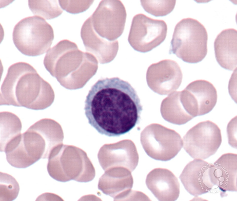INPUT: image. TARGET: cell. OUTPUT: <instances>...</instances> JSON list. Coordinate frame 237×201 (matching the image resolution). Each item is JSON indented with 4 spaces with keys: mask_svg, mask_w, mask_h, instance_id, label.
I'll return each instance as SVG.
<instances>
[{
    "mask_svg": "<svg viewBox=\"0 0 237 201\" xmlns=\"http://www.w3.org/2000/svg\"><path fill=\"white\" fill-rule=\"evenodd\" d=\"M80 50L76 44L68 40H62L47 52L43 64L51 75L57 79L62 73H68L67 81L71 83V89L83 87L93 76L89 74V61L95 58Z\"/></svg>",
    "mask_w": 237,
    "mask_h": 201,
    "instance_id": "3",
    "label": "cell"
},
{
    "mask_svg": "<svg viewBox=\"0 0 237 201\" xmlns=\"http://www.w3.org/2000/svg\"><path fill=\"white\" fill-rule=\"evenodd\" d=\"M212 164L203 160L195 159L185 166L179 178L185 189L191 195L197 197L211 190L204 184L203 175Z\"/></svg>",
    "mask_w": 237,
    "mask_h": 201,
    "instance_id": "18",
    "label": "cell"
},
{
    "mask_svg": "<svg viewBox=\"0 0 237 201\" xmlns=\"http://www.w3.org/2000/svg\"><path fill=\"white\" fill-rule=\"evenodd\" d=\"M192 94L198 107V116L203 115L210 112L216 104L217 100V90L210 82L203 80L194 81L185 88Z\"/></svg>",
    "mask_w": 237,
    "mask_h": 201,
    "instance_id": "21",
    "label": "cell"
},
{
    "mask_svg": "<svg viewBox=\"0 0 237 201\" xmlns=\"http://www.w3.org/2000/svg\"><path fill=\"white\" fill-rule=\"evenodd\" d=\"M145 194L131 189L126 190L114 198V201L150 200Z\"/></svg>",
    "mask_w": 237,
    "mask_h": 201,
    "instance_id": "26",
    "label": "cell"
},
{
    "mask_svg": "<svg viewBox=\"0 0 237 201\" xmlns=\"http://www.w3.org/2000/svg\"><path fill=\"white\" fill-rule=\"evenodd\" d=\"M183 146L193 158L205 159L214 154L221 145L220 129L209 120L199 122L190 129L183 138Z\"/></svg>",
    "mask_w": 237,
    "mask_h": 201,
    "instance_id": "8",
    "label": "cell"
},
{
    "mask_svg": "<svg viewBox=\"0 0 237 201\" xmlns=\"http://www.w3.org/2000/svg\"><path fill=\"white\" fill-rule=\"evenodd\" d=\"M167 31V25L163 20L138 14L133 18L128 42L135 50L141 52H148L164 40Z\"/></svg>",
    "mask_w": 237,
    "mask_h": 201,
    "instance_id": "9",
    "label": "cell"
},
{
    "mask_svg": "<svg viewBox=\"0 0 237 201\" xmlns=\"http://www.w3.org/2000/svg\"><path fill=\"white\" fill-rule=\"evenodd\" d=\"M80 199L83 200H86L90 199L96 200H101L99 198L94 195H88L84 196L81 198Z\"/></svg>",
    "mask_w": 237,
    "mask_h": 201,
    "instance_id": "30",
    "label": "cell"
},
{
    "mask_svg": "<svg viewBox=\"0 0 237 201\" xmlns=\"http://www.w3.org/2000/svg\"><path fill=\"white\" fill-rule=\"evenodd\" d=\"M216 168L212 164L205 170L203 175V181L204 184L211 190L217 188L219 185V181L214 174Z\"/></svg>",
    "mask_w": 237,
    "mask_h": 201,
    "instance_id": "27",
    "label": "cell"
},
{
    "mask_svg": "<svg viewBox=\"0 0 237 201\" xmlns=\"http://www.w3.org/2000/svg\"><path fill=\"white\" fill-rule=\"evenodd\" d=\"M15 178L6 173L0 172V201H11L17 197L20 191Z\"/></svg>",
    "mask_w": 237,
    "mask_h": 201,
    "instance_id": "23",
    "label": "cell"
},
{
    "mask_svg": "<svg viewBox=\"0 0 237 201\" xmlns=\"http://www.w3.org/2000/svg\"><path fill=\"white\" fill-rule=\"evenodd\" d=\"M182 74L177 63L164 59L148 67L146 75L147 84L155 92L161 95H169L177 90L182 82Z\"/></svg>",
    "mask_w": 237,
    "mask_h": 201,
    "instance_id": "11",
    "label": "cell"
},
{
    "mask_svg": "<svg viewBox=\"0 0 237 201\" xmlns=\"http://www.w3.org/2000/svg\"><path fill=\"white\" fill-rule=\"evenodd\" d=\"M84 109L88 123L98 133L116 137L138 123L142 106L131 84L114 77L100 79L92 86Z\"/></svg>",
    "mask_w": 237,
    "mask_h": 201,
    "instance_id": "1",
    "label": "cell"
},
{
    "mask_svg": "<svg viewBox=\"0 0 237 201\" xmlns=\"http://www.w3.org/2000/svg\"><path fill=\"white\" fill-rule=\"evenodd\" d=\"M237 116L232 118L228 123L227 127V133L229 144L232 147L237 148Z\"/></svg>",
    "mask_w": 237,
    "mask_h": 201,
    "instance_id": "28",
    "label": "cell"
},
{
    "mask_svg": "<svg viewBox=\"0 0 237 201\" xmlns=\"http://www.w3.org/2000/svg\"><path fill=\"white\" fill-rule=\"evenodd\" d=\"M160 111L166 121L180 125L198 116V110L191 98L182 90L174 91L164 99L161 104Z\"/></svg>",
    "mask_w": 237,
    "mask_h": 201,
    "instance_id": "13",
    "label": "cell"
},
{
    "mask_svg": "<svg viewBox=\"0 0 237 201\" xmlns=\"http://www.w3.org/2000/svg\"><path fill=\"white\" fill-rule=\"evenodd\" d=\"M94 0H59L61 7L68 12L77 14L87 10L92 5Z\"/></svg>",
    "mask_w": 237,
    "mask_h": 201,
    "instance_id": "25",
    "label": "cell"
},
{
    "mask_svg": "<svg viewBox=\"0 0 237 201\" xmlns=\"http://www.w3.org/2000/svg\"><path fill=\"white\" fill-rule=\"evenodd\" d=\"M216 60L222 68L233 70L237 65V31L233 28L222 31L214 42Z\"/></svg>",
    "mask_w": 237,
    "mask_h": 201,
    "instance_id": "16",
    "label": "cell"
},
{
    "mask_svg": "<svg viewBox=\"0 0 237 201\" xmlns=\"http://www.w3.org/2000/svg\"><path fill=\"white\" fill-rule=\"evenodd\" d=\"M176 0H140L141 4L148 13L156 17H162L174 9Z\"/></svg>",
    "mask_w": 237,
    "mask_h": 201,
    "instance_id": "24",
    "label": "cell"
},
{
    "mask_svg": "<svg viewBox=\"0 0 237 201\" xmlns=\"http://www.w3.org/2000/svg\"><path fill=\"white\" fill-rule=\"evenodd\" d=\"M208 38L206 29L200 22L191 18H183L175 26L169 53L186 62L198 63L207 54Z\"/></svg>",
    "mask_w": 237,
    "mask_h": 201,
    "instance_id": "4",
    "label": "cell"
},
{
    "mask_svg": "<svg viewBox=\"0 0 237 201\" xmlns=\"http://www.w3.org/2000/svg\"><path fill=\"white\" fill-rule=\"evenodd\" d=\"M22 123L19 117L8 111L0 113V150L5 153L14 149L20 142Z\"/></svg>",
    "mask_w": 237,
    "mask_h": 201,
    "instance_id": "19",
    "label": "cell"
},
{
    "mask_svg": "<svg viewBox=\"0 0 237 201\" xmlns=\"http://www.w3.org/2000/svg\"><path fill=\"white\" fill-rule=\"evenodd\" d=\"M28 4L30 9L34 15L44 19L54 18L63 12L58 0H28Z\"/></svg>",
    "mask_w": 237,
    "mask_h": 201,
    "instance_id": "22",
    "label": "cell"
},
{
    "mask_svg": "<svg viewBox=\"0 0 237 201\" xmlns=\"http://www.w3.org/2000/svg\"><path fill=\"white\" fill-rule=\"evenodd\" d=\"M140 140L148 155L155 160L162 161L174 158L183 146V141L178 133L156 123L145 128L141 133Z\"/></svg>",
    "mask_w": 237,
    "mask_h": 201,
    "instance_id": "7",
    "label": "cell"
},
{
    "mask_svg": "<svg viewBox=\"0 0 237 201\" xmlns=\"http://www.w3.org/2000/svg\"><path fill=\"white\" fill-rule=\"evenodd\" d=\"M54 38L51 25L45 19L35 16L21 19L15 25L13 40L17 49L28 56H36L47 52Z\"/></svg>",
    "mask_w": 237,
    "mask_h": 201,
    "instance_id": "6",
    "label": "cell"
},
{
    "mask_svg": "<svg viewBox=\"0 0 237 201\" xmlns=\"http://www.w3.org/2000/svg\"><path fill=\"white\" fill-rule=\"evenodd\" d=\"M48 159L49 174L58 181L86 183L95 177V168L87 153L77 147L63 145L59 152Z\"/></svg>",
    "mask_w": 237,
    "mask_h": 201,
    "instance_id": "5",
    "label": "cell"
},
{
    "mask_svg": "<svg viewBox=\"0 0 237 201\" xmlns=\"http://www.w3.org/2000/svg\"><path fill=\"white\" fill-rule=\"evenodd\" d=\"M214 174L219 182L222 193L237 191V154L228 153L222 155L213 164Z\"/></svg>",
    "mask_w": 237,
    "mask_h": 201,
    "instance_id": "20",
    "label": "cell"
},
{
    "mask_svg": "<svg viewBox=\"0 0 237 201\" xmlns=\"http://www.w3.org/2000/svg\"><path fill=\"white\" fill-rule=\"evenodd\" d=\"M131 172L122 167L109 168L105 171L99 178L98 188L105 194L114 198L132 187L133 180Z\"/></svg>",
    "mask_w": 237,
    "mask_h": 201,
    "instance_id": "17",
    "label": "cell"
},
{
    "mask_svg": "<svg viewBox=\"0 0 237 201\" xmlns=\"http://www.w3.org/2000/svg\"><path fill=\"white\" fill-rule=\"evenodd\" d=\"M80 36L87 52L97 57L101 63L113 59L118 52V41H109L100 36L93 27L90 16L83 23Z\"/></svg>",
    "mask_w": 237,
    "mask_h": 201,
    "instance_id": "15",
    "label": "cell"
},
{
    "mask_svg": "<svg viewBox=\"0 0 237 201\" xmlns=\"http://www.w3.org/2000/svg\"><path fill=\"white\" fill-rule=\"evenodd\" d=\"M90 16L94 29L102 38L114 41L122 34L127 14L121 1L101 0Z\"/></svg>",
    "mask_w": 237,
    "mask_h": 201,
    "instance_id": "10",
    "label": "cell"
},
{
    "mask_svg": "<svg viewBox=\"0 0 237 201\" xmlns=\"http://www.w3.org/2000/svg\"><path fill=\"white\" fill-rule=\"evenodd\" d=\"M145 183L148 189L159 201H174L179 196L178 179L166 168H158L152 170L147 175Z\"/></svg>",
    "mask_w": 237,
    "mask_h": 201,
    "instance_id": "14",
    "label": "cell"
},
{
    "mask_svg": "<svg viewBox=\"0 0 237 201\" xmlns=\"http://www.w3.org/2000/svg\"><path fill=\"white\" fill-rule=\"evenodd\" d=\"M98 157L101 166L105 171L112 168L120 167L132 172L137 166L139 160L135 145L128 139L104 145L100 148Z\"/></svg>",
    "mask_w": 237,
    "mask_h": 201,
    "instance_id": "12",
    "label": "cell"
},
{
    "mask_svg": "<svg viewBox=\"0 0 237 201\" xmlns=\"http://www.w3.org/2000/svg\"><path fill=\"white\" fill-rule=\"evenodd\" d=\"M54 98L51 86L29 64L19 62L8 68L1 86L0 105L42 110L50 106Z\"/></svg>",
    "mask_w": 237,
    "mask_h": 201,
    "instance_id": "2",
    "label": "cell"
},
{
    "mask_svg": "<svg viewBox=\"0 0 237 201\" xmlns=\"http://www.w3.org/2000/svg\"><path fill=\"white\" fill-rule=\"evenodd\" d=\"M36 201H63L57 195L50 193H45L39 196Z\"/></svg>",
    "mask_w": 237,
    "mask_h": 201,
    "instance_id": "29",
    "label": "cell"
}]
</instances>
